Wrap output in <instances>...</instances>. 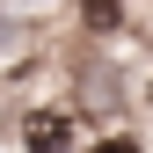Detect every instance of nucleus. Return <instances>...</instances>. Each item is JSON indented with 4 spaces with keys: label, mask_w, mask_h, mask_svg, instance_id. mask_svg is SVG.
<instances>
[{
    "label": "nucleus",
    "mask_w": 153,
    "mask_h": 153,
    "mask_svg": "<svg viewBox=\"0 0 153 153\" xmlns=\"http://www.w3.org/2000/svg\"><path fill=\"white\" fill-rule=\"evenodd\" d=\"M88 153H146V146H139V139H131V131H109V139H95Z\"/></svg>",
    "instance_id": "obj_3"
},
{
    "label": "nucleus",
    "mask_w": 153,
    "mask_h": 153,
    "mask_svg": "<svg viewBox=\"0 0 153 153\" xmlns=\"http://www.w3.org/2000/svg\"><path fill=\"white\" fill-rule=\"evenodd\" d=\"M73 146V117L66 109H29L22 117V153H66Z\"/></svg>",
    "instance_id": "obj_1"
},
{
    "label": "nucleus",
    "mask_w": 153,
    "mask_h": 153,
    "mask_svg": "<svg viewBox=\"0 0 153 153\" xmlns=\"http://www.w3.org/2000/svg\"><path fill=\"white\" fill-rule=\"evenodd\" d=\"M80 22L109 36V29H117V22H124V0H80Z\"/></svg>",
    "instance_id": "obj_2"
}]
</instances>
